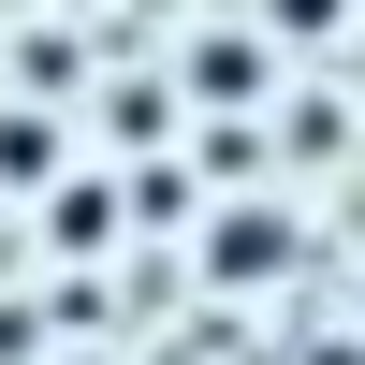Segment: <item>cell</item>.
<instances>
[{
	"label": "cell",
	"mask_w": 365,
	"mask_h": 365,
	"mask_svg": "<svg viewBox=\"0 0 365 365\" xmlns=\"http://www.w3.org/2000/svg\"><path fill=\"white\" fill-rule=\"evenodd\" d=\"M292 249H307V234H292V205H278V190H234L220 220H205V278H220V292L292 278Z\"/></svg>",
	"instance_id": "1"
},
{
	"label": "cell",
	"mask_w": 365,
	"mask_h": 365,
	"mask_svg": "<svg viewBox=\"0 0 365 365\" xmlns=\"http://www.w3.org/2000/svg\"><path fill=\"white\" fill-rule=\"evenodd\" d=\"M175 73H190V103H263V88H278V44H263V29H220V44H190Z\"/></svg>",
	"instance_id": "2"
},
{
	"label": "cell",
	"mask_w": 365,
	"mask_h": 365,
	"mask_svg": "<svg viewBox=\"0 0 365 365\" xmlns=\"http://www.w3.org/2000/svg\"><path fill=\"white\" fill-rule=\"evenodd\" d=\"M249 29H263V44H336L351 0H249Z\"/></svg>",
	"instance_id": "3"
},
{
	"label": "cell",
	"mask_w": 365,
	"mask_h": 365,
	"mask_svg": "<svg viewBox=\"0 0 365 365\" xmlns=\"http://www.w3.org/2000/svg\"><path fill=\"white\" fill-rule=\"evenodd\" d=\"M29 175H58V132L44 117H0V190H29Z\"/></svg>",
	"instance_id": "4"
},
{
	"label": "cell",
	"mask_w": 365,
	"mask_h": 365,
	"mask_svg": "<svg viewBox=\"0 0 365 365\" xmlns=\"http://www.w3.org/2000/svg\"><path fill=\"white\" fill-rule=\"evenodd\" d=\"M307 365H365V336H322V351H307Z\"/></svg>",
	"instance_id": "5"
},
{
	"label": "cell",
	"mask_w": 365,
	"mask_h": 365,
	"mask_svg": "<svg viewBox=\"0 0 365 365\" xmlns=\"http://www.w3.org/2000/svg\"><path fill=\"white\" fill-rule=\"evenodd\" d=\"M58 365H117V351H58Z\"/></svg>",
	"instance_id": "6"
}]
</instances>
